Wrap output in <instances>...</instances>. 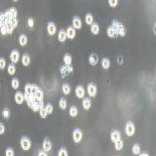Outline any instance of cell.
Segmentation results:
<instances>
[{"label":"cell","instance_id":"4fadbf2b","mask_svg":"<svg viewBox=\"0 0 156 156\" xmlns=\"http://www.w3.org/2000/svg\"><path fill=\"white\" fill-rule=\"evenodd\" d=\"M43 150H44L45 152H48V151H50V150H51V148H53V144H51V141H50L48 138H45V139L43 140Z\"/></svg>","mask_w":156,"mask_h":156},{"label":"cell","instance_id":"f6af8a7d","mask_svg":"<svg viewBox=\"0 0 156 156\" xmlns=\"http://www.w3.org/2000/svg\"><path fill=\"white\" fill-rule=\"evenodd\" d=\"M139 154H140V155H142V156H144V155L147 156V155H148V154H147V153H145V152H144V153H139Z\"/></svg>","mask_w":156,"mask_h":156},{"label":"cell","instance_id":"d6986e66","mask_svg":"<svg viewBox=\"0 0 156 156\" xmlns=\"http://www.w3.org/2000/svg\"><path fill=\"white\" fill-rule=\"evenodd\" d=\"M21 63H22V65L24 66V67H27L29 66V64H30V57H29L28 54H24L22 57H21Z\"/></svg>","mask_w":156,"mask_h":156},{"label":"cell","instance_id":"83f0119b","mask_svg":"<svg viewBox=\"0 0 156 156\" xmlns=\"http://www.w3.org/2000/svg\"><path fill=\"white\" fill-rule=\"evenodd\" d=\"M114 143H115V149H116V150L119 151V150H121V149L123 148V144H124V143H123V140H122V139H119V140H117V141L114 142Z\"/></svg>","mask_w":156,"mask_h":156},{"label":"cell","instance_id":"8fae6325","mask_svg":"<svg viewBox=\"0 0 156 156\" xmlns=\"http://www.w3.org/2000/svg\"><path fill=\"white\" fill-rule=\"evenodd\" d=\"M83 26V23H82V20L78 17V16H75L72 18V27L75 29H81Z\"/></svg>","mask_w":156,"mask_h":156},{"label":"cell","instance_id":"2e32d148","mask_svg":"<svg viewBox=\"0 0 156 156\" xmlns=\"http://www.w3.org/2000/svg\"><path fill=\"white\" fill-rule=\"evenodd\" d=\"M57 39H58L60 43L66 41V39H67V33H66V31H65L64 29H60V30L58 31V33H57Z\"/></svg>","mask_w":156,"mask_h":156},{"label":"cell","instance_id":"4316f807","mask_svg":"<svg viewBox=\"0 0 156 156\" xmlns=\"http://www.w3.org/2000/svg\"><path fill=\"white\" fill-rule=\"evenodd\" d=\"M16 71V68H15L14 64H10L8 65V68H7V72L10 75V76H13Z\"/></svg>","mask_w":156,"mask_h":156},{"label":"cell","instance_id":"cb8c5ba5","mask_svg":"<svg viewBox=\"0 0 156 156\" xmlns=\"http://www.w3.org/2000/svg\"><path fill=\"white\" fill-rule=\"evenodd\" d=\"M107 34H108V36L109 37H117L118 35L116 34V32H115V30H114V28L112 27V25L111 26H109L108 27V29H107Z\"/></svg>","mask_w":156,"mask_h":156},{"label":"cell","instance_id":"9c48e42d","mask_svg":"<svg viewBox=\"0 0 156 156\" xmlns=\"http://www.w3.org/2000/svg\"><path fill=\"white\" fill-rule=\"evenodd\" d=\"M19 58H20V55H19V51L16 50V49H13L10 54V60L12 64H17L19 61Z\"/></svg>","mask_w":156,"mask_h":156},{"label":"cell","instance_id":"d4e9b609","mask_svg":"<svg viewBox=\"0 0 156 156\" xmlns=\"http://www.w3.org/2000/svg\"><path fill=\"white\" fill-rule=\"evenodd\" d=\"M102 67H103V69H105V70L109 69V68H110V59L107 58V57H104V58L102 59Z\"/></svg>","mask_w":156,"mask_h":156},{"label":"cell","instance_id":"74e56055","mask_svg":"<svg viewBox=\"0 0 156 156\" xmlns=\"http://www.w3.org/2000/svg\"><path fill=\"white\" fill-rule=\"evenodd\" d=\"M6 67V60L3 57H0V70H4Z\"/></svg>","mask_w":156,"mask_h":156},{"label":"cell","instance_id":"f1b7e54d","mask_svg":"<svg viewBox=\"0 0 156 156\" xmlns=\"http://www.w3.org/2000/svg\"><path fill=\"white\" fill-rule=\"evenodd\" d=\"M2 117H3L4 119H7V120L10 118V110H9L8 108L3 109V111H2Z\"/></svg>","mask_w":156,"mask_h":156},{"label":"cell","instance_id":"836d02e7","mask_svg":"<svg viewBox=\"0 0 156 156\" xmlns=\"http://www.w3.org/2000/svg\"><path fill=\"white\" fill-rule=\"evenodd\" d=\"M132 152H133V154H135V155L139 154V153H140V146H139L138 144L133 145V147H132Z\"/></svg>","mask_w":156,"mask_h":156},{"label":"cell","instance_id":"e0dca14e","mask_svg":"<svg viewBox=\"0 0 156 156\" xmlns=\"http://www.w3.org/2000/svg\"><path fill=\"white\" fill-rule=\"evenodd\" d=\"M119 139H121V134H120V132L117 131V130L112 131V132H111V140L113 142H116L117 140H119Z\"/></svg>","mask_w":156,"mask_h":156},{"label":"cell","instance_id":"603a6c76","mask_svg":"<svg viewBox=\"0 0 156 156\" xmlns=\"http://www.w3.org/2000/svg\"><path fill=\"white\" fill-rule=\"evenodd\" d=\"M85 20H86V23H87L88 25H91V24L94 22V17H93V15L91 14V13H87L85 16Z\"/></svg>","mask_w":156,"mask_h":156},{"label":"cell","instance_id":"ffe728a7","mask_svg":"<svg viewBox=\"0 0 156 156\" xmlns=\"http://www.w3.org/2000/svg\"><path fill=\"white\" fill-rule=\"evenodd\" d=\"M91 32L94 34V35H97L99 34L100 32V27H99V24L98 23H92L91 24Z\"/></svg>","mask_w":156,"mask_h":156},{"label":"cell","instance_id":"52a82bcc","mask_svg":"<svg viewBox=\"0 0 156 156\" xmlns=\"http://www.w3.org/2000/svg\"><path fill=\"white\" fill-rule=\"evenodd\" d=\"M87 92H88V94H89L90 97L94 98V97L97 95V86L95 85V84H93V83L89 84V85H88V88H87Z\"/></svg>","mask_w":156,"mask_h":156},{"label":"cell","instance_id":"e575fe53","mask_svg":"<svg viewBox=\"0 0 156 156\" xmlns=\"http://www.w3.org/2000/svg\"><path fill=\"white\" fill-rule=\"evenodd\" d=\"M38 113H39L40 118H45V117L47 116V112H46V110H45V108H44V107H43V108H40V109H39Z\"/></svg>","mask_w":156,"mask_h":156},{"label":"cell","instance_id":"5b68a950","mask_svg":"<svg viewBox=\"0 0 156 156\" xmlns=\"http://www.w3.org/2000/svg\"><path fill=\"white\" fill-rule=\"evenodd\" d=\"M20 146H21V148L24 150V151H27L30 149V147H31V142L29 140L27 137H22L21 139H20Z\"/></svg>","mask_w":156,"mask_h":156},{"label":"cell","instance_id":"ee69618b","mask_svg":"<svg viewBox=\"0 0 156 156\" xmlns=\"http://www.w3.org/2000/svg\"><path fill=\"white\" fill-rule=\"evenodd\" d=\"M118 63H119V64H122V63H123V59H122V57H118Z\"/></svg>","mask_w":156,"mask_h":156},{"label":"cell","instance_id":"6da1fadb","mask_svg":"<svg viewBox=\"0 0 156 156\" xmlns=\"http://www.w3.org/2000/svg\"><path fill=\"white\" fill-rule=\"evenodd\" d=\"M24 101L33 112H38L43 107V89L34 84H26L24 87Z\"/></svg>","mask_w":156,"mask_h":156},{"label":"cell","instance_id":"484cf974","mask_svg":"<svg viewBox=\"0 0 156 156\" xmlns=\"http://www.w3.org/2000/svg\"><path fill=\"white\" fill-rule=\"evenodd\" d=\"M71 60H72V58H71V56L70 54H66L65 55V57H64V61H65V65L66 66H70L71 64Z\"/></svg>","mask_w":156,"mask_h":156},{"label":"cell","instance_id":"bcb514c9","mask_svg":"<svg viewBox=\"0 0 156 156\" xmlns=\"http://www.w3.org/2000/svg\"><path fill=\"white\" fill-rule=\"evenodd\" d=\"M12 1H13V2H17V1H18V0H12Z\"/></svg>","mask_w":156,"mask_h":156},{"label":"cell","instance_id":"7402d4cb","mask_svg":"<svg viewBox=\"0 0 156 156\" xmlns=\"http://www.w3.org/2000/svg\"><path fill=\"white\" fill-rule=\"evenodd\" d=\"M83 108L85 109V110H89L90 108H91V105H92V103H91V100L89 99V98H85V99L83 100Z\"/></svg>","mask_w":156,"mask_h":156},{"label":"cell","instance_id":"8992f818","mask_svg":"<svg viewBox=\"0 0 156 156\" xmlns=\"http://www.w3.org/2000/svg\"><path fill=\"white\" fill-rule=\"evenodd\" d=\"M125 132H126L127 136H129V137L134 135V133H135V126H134V124L132 122H127V124L125 126Z\"/></svg>","mask_w":156,"mask_h":156},{"label":"cell","instance_id":"7a4b0ae2","mask_svg":"<svg viewBox=\"0 0 156 156\" xmlns=\"http://www.w3.org/2000/svg\"><path fill=\"white\" fill-rule=\"evenodd\" d=\"M17 25L18 19L16 8L10 7L4 12H0V32L2 35L11 34Z\"/></svg>","mask_w":156,"mask_h":156},{"label":"cell","instance_id":"ba28073f","mask_svg":"<svg viewBox=\"0 0 156 156\" xmlns=\"http://www.w3.org/2000/svg\"><path fill=\"white\" fill-rule=\"evenodd\" d=\"M60 74H61V77L64 78V77H66L68 74H71V72H72V71H74V69H72V67H71V65L70 66H63V67H60Z\"/></svg>","mask_w":156,"mask_h":156},{"label":"cell","instance_id":"f35d334b","mask_svg":"<svg viewBox=\"0 0 156 156\" xmlns=\"http://www.w3.org/2000/svg\"><path fill=\"white\" fill-rule=\"evenodd\" d=\"M5 155L6 156H13L14 155V150L12 148H7L5 151Z\"/></svg>","mask_w":156,"mask_h":156},{"label":"cell","instance_id":"3957f363","mask_svg":"<svg viewBox=\"0 0 156 156\" xmlns=\"http://www.w3.org/2000/svg\"><path fill=\"white\" fill-rule=\"evenodd\" d=\"M112 27L114 28L117 35H121V36H125L126 35V28H125V26L121 22H119L118 20L114 19L113 21H112Z\"/></svg>","mask_w":156,"mask_h":156},{"label":"cell","instance_id":"5bb4252c","mask_svg":"<svg viewBox=\"0 0 156 156\" xmlns=\"http://www.w3.org/2000/svg\"><path fill=\"white\" fill-rule=\"evenodd\" d=\"M66 33H67V38L74 39L75 36H76V29L74 28L72 26H69L67 28V30H66Z\"/></svg>","mask_w":156,"mask_h":156},{"label":"cell","instance_id":"b9f144b4","mask_svg":"<svg viewBox=\"0 0 156 156\" xmlns=\"http://www.w3.org/2000/svg\"><path fill=\"white\" fill-rule=\"evenodd\" d=\"M5 132V126L3 123H0V134H3Z\"/></svg>","mask_w":156,"mask_h":156},{"label":"cell","instance_id":"30bf717a","mask_svg":"<svg viewBox=\"0 0 156 156\" xmlns=\"http://www.w3.org/2000/svg\"><path fill=\"white\" fill-rule=\"evenodd\" d=\"M75 93H76V96H77L78 98L83 99V98L85 97V89H84V87H83V86H78V87L76 88Z\"/></svg>","mask_w":156,"mask_h":156},{"label":"cell","instance_id":"7bdbcfd3","mask_svg":"<svg viewBox=\"0 0 156 156\" xmlns=\"http://www.w3.org/2000/svg\"><path fill=\"white\" fill-rule=\"evenodd\" d=\"M38 155L40 156H46L47 155V154H46V153H45V151H44V150H43V151H39V152H38Z\"/></svg>","mask_w":156,"mask_h":156},{"label":"cell","instance_id":"8d00e7d4","mask_svg":"<svg viewBox=\"0 0 156 156\" xmlns=\"http://www.w3.org/2000/svg\"><path fill=\"white\" fill-rule=\"evenodd\" d=\"M44 108H45V110H46L47 114H51L53 113V111H54V107H53V105H51V104H47Z\"/></svg>","mask_w":156,"mask_h":156},{"label":"cell","instance_id":"d590c367","mask_svg":"<svg viewBox=\"0 0 156 156\" xmlns=\"http://www.w3.org/2000/svg\"><path fill=\"white\" fill-rule=\"evenodd\" d=\"M57 155L58 156H68L69 155V153H68V151H67V149L66 148H60L59 150H58V153H57Z\"/></svg>","mask_w":156,"mask_h":156},{"label":"cell","instance_id":"f546056e","mask_svg":"<svg viewBox=\"0 0 156 156\" xmlns=\"http://www.w3.org/2000/svg\"><path fill=\"white\" fill-rule=\"evenodd\" d=\"M78 115V108L76 106H71L70 108V116L71 117H76Z\"/></svg>","mask_w":156,"mask_h":156},{"label":"cell","instance_id":"4dcf8cb0","mask_svg":"<svg viewBox=\"0 0 156 156\" xmlns=\"http://www.w3.org/2000/svg\"><path fill=\"white\" fill-rule=\"evenodd\" d=\"M63 92H64L65 95H69L71 93V87H70V85L64 84L63 85Z\"/></svg>","mask_w":156,"mask_h":156},{"label":"cell","instance_id":"44dd1931","mask_svg":"<svg viewBox=\"0 0 156 156\" xmlns=\"http://www.w3.org/2000/svg\"><path fill=\"white\" fill-rule=\"evenodd\" d=\"M19 44L21 45V46H24V45H26L27 44V41H28V39H27V36L25 35V34H20V36H19Z\"/></svg>","mask_w":156,"mask_h":156},{"label":"cell","instance_id":"1f68e13d","mask_svg":"<svg viewBox=\"0 0 156 156\" xmlns=\"http://www.w3.org/2000/svg\"><path fill=\"white\" fill-rule=\"evenodd\" d=\"M58 105H59V108H60L61 110H65V109L67 108V100L65 99V98H61V99L59 100Z\"/></svg>","mask_w":156,"mask_h":156},{"label":"cell","instance_id":"ab89813d","mask_svg":"<svg viewBox=\"0 0 156 156\" xmlns=\"http://www.w3.org/2000/svg\"><path fill=\"white\" fill-rule=\"evenodd\" d=\"M108 3H109V5H110V7H116L117 5H118V0H108Z\"/></svg>","mask_w":156,"mask_h":156},{"label":"cell","instance_id":"ac0fdd59","mask_svg":"<svg viewBox=\"0 0 156 156\" xmlns=\"http://www.w3.org/2000/svg\"><path fill=\"white\" fill-rule=\"evenodd\" d=\"M98 60H99L98 56L95 55V54H92V55L90 56V57H89V63H90L91 66H96V65L98 64Z\"/></svg>","mask_w":156,"mask_h":156},{"label":"cell","instance_id":"60d3db41","mask_svg":"<svg viewBox=\"0 0 156 156\" xmlns=\"http://www.w3.org/2000/svg\"><path fill=\"white\" fill-rule=\"evenodd\" d=\"M27 25H28L29 28H33V26H34V20L31 17H29L28 20H27Z\"/></svg>","mask_w":156,"mask_h":156},{"label":"cell","instance_id":"7c38bea8","mask_svg":"<svg viewBox=\"0 0 156 156\" xmlns=\"http://www.w3.org/2000/svg\"><path fill=\"white\" fill-rule=\"evenodd\" d=\"M14 100L17 105H21L24 102V95L21 92H16V94L14 95Z\"/></svg>","mask_w":156,"mask_h":156},{"label":"cell","instance_id":"9a60e30c","mask_svg":"<svg viewBox=\"0 0 156 156\" xmlns=\"http://www.w3.org/2000/svg\"><path fill=\"white\" fill-rule=\"evenodd\" d=\"M57 32V26L54 22H49L47 24V33L49 35H55Z\"/></svg>","mask_w":156,"mask_h":156},{"label":"cell","instance_id":"d6a6232c","mask_svg":"<svg viewBox=\"0 0 156 156\" xmlns=\"http://www.w3.org/2000/svg\"><path fill=\"white\" fill-rule=\"evenodd\" d=\"M11 87H12V89H14V90L19 88V81H18V79H16V78L12 79V81H11Z\"/></svg>","mask_w":156,"mask_h":156},{"label":"cell","instance_id":"277c9868","mask_svg":"<svg viewBox=\"0 0 156 156\" xmlns=\"http://www.w3.org/2000/svg\"><path fill=\"white\" fill-rule=\"evenodd\" d=\"M82 139H83V132H82V130L79 129V128L75 129L74 132H72V140H74V142L75 143H80V142L82 141Z\"/></svg>","mask_w":156,"mask_h":156}]
</instances>
